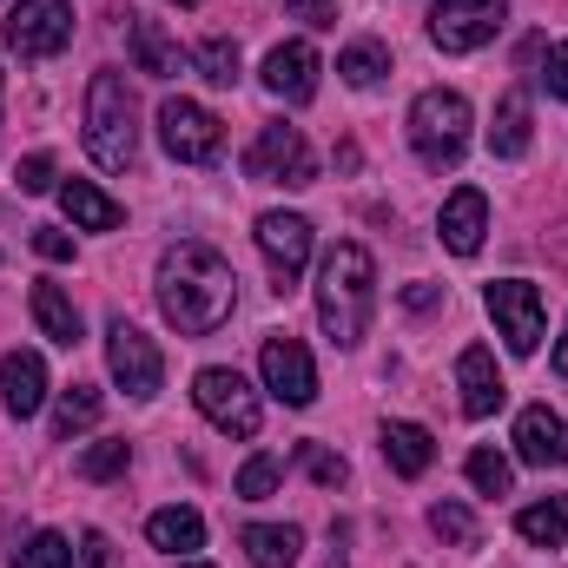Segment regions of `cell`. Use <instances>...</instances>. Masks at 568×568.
<instances>
[{
    "mask_svg": "<svg viewBox=\"0 0 568 568\" xmlns=\"http://www.w3.org/2000/svg\"><path fill=\"white\" fill-rule=\"evenodd\" d=\"M27 311H33V324H40V337H53L60 351H73V344H80V311H73V297H67L60 284H33V297H27Z\"/></svg>",
    "mask_w": 568,
    "mask_h": 568,
    "instance_id": "7402d4cb",
    "label": "cell"
},
{
    "mask_svg": "<svg viewBox=\"0 0 568 568\" xmlns=\"http://www.w3.org/2000/svg\"><path fill=\"white\" fill-rule=\"evenodd\" d=\"M456 390H463V417H496L503 397H509V384H503V371H496V351L469 344V351L456 357Z\"/></svg>",
    "mask_w": 568,
    "mask_h": 568,
    "instance_id": "e0dca14e",
    "label": "cell"
},
{
    "mask_svg": "<svg viewBox=\"0 0 568 568\" xmlns=\"http://www.w3.org/2000/svg\"><path fill=\"white\" fill-rule=\"evenodd\" d=\"M516 536L536 542V549H562L568 542V496H549V503H529L516 516Z\"/></svg>",
    "mask_w": 568,
    "mask_h": 568,
    "instance_id": "484cf974",
    "label": "cell"
},
{
    "mask_svg": "<svg viewBox=\"0 0 568 568\" xmlns=\"http://www.w3.org/2000/svg\"><path fill=\"white\" fill-rule=\"evenodd\" d=\"M536 80L549 87V100H568V40L542 47V73H536Z\"/></svg>",
    "mask_w": 568,
    "mask_h": 568,
    "instance_id": "d590c367",
    "label": "cell"
},
{
    "mask_svg": "<svg viewBox=\"0 0 568 568\" xmlns=\"http://www.w3.org/2000/svg\"><path fill=\"white\" fill-rule=\"evenodd\" d=\"M106 371H113V384L126 390V397H159V384H165V357H159V344L145 337L140 324H126V317H113L106 324Z\"/></svg>",
    "mask_w": 568,
    "mask_h": 568,
    "instance_id": "52a82bcc",
    "label": "cell"
},
{
    "mask_svg": "<svg viewBox=\"0 0 568 568\" xmlns=\"http://www.w3.org/2000/svg\"><path fill=\"white\" fill-rule=\"evenodd\" d=\"M337 73H344L351 87H377V80L390 73V47H384V40H351V47L337 53Z\"/></svg>",
    "mask_w": 568,
    "mask_h": 568,
    "instance_id": "83f0119b",
    "label": "cell"
},
{
    "mask_svg": "<svg viewBox=\"0 0 568 568\" xmlns=\"http://www.w3.org/2000/svg\"><path fill=\"white\" fill-rule=\"evenodd\" d=\"M100 410H106V397H100L93 384L60 390V404H53V436L67 443V436H80V429H93V424H100Z\"/></svg>",
    "mask_w": 568,
    "mask_h": 568,
    "instance_id": "4316f807",
    "label": "cell"
},
{
    "mask_svg": "<svg viewBox=\"0 0 568 568\" xmlns=\"http://www.w3.org/2000/svg\"><path fill=\"white\" fill-rule=\"evenodd\" d=\"M159 145L179 159V165H212L225 152V126L219 113H205L199 100H165L159 106Z\"/></svg>",
    "mask_w": 568,
    "mask_h": 568,
    "instance_id": "ba28073f",
    "label": "cell"
},
{
    "mask_svg": "<svg viewBox=\"0 0 568 568\" xmlns=\"http://www.w3.org/2000/svg\"><path fill=\"white\" fill-rule=\"evenodd\" d=\"M317 73H324V60H317L311 40H284V47L265 53V87L278 93L284 106H311L317 100Z\"/></svg>",
    "mask_w": 568,
    "mask_h": 568,
    "instance_id": "5bb4252c",
    "label": "cell"
},
{
    "mask_svg": "<svg viewBox=\"0 0 568 568\" xmlns=\"http://www.w3.org/2000/svg\"><path fill=\"white\" fill-rule=\"evenodd\" d=\"M436 297H443V291H436V284H410V291H404V304H410V311H429V304H436Z\"/></svg>",
    "mask_w": 568,
    "mask_h": 568,
    "instance_id": "ab89813d",
    "label": "cell"
},
{
    "mask_svg": "<svg viewBox=\"0 0 568 568\" xmlns=\"http://www.w3.org/2000/svg\"><path fill=\"white\" fill-rule=\"evenodd\" d=\"M278 476H284V463H278V456H252V463L239 469V483H232V489H239L245 503H265V496L278 489Z\"/></svg>",
    "mask_w": 568,
    "mask_h": 568,
    "instance_id": "d6a6232c",
    "label": "cell"
},
{
    "mask_svg": "<svg viewBox=\"0 0 568 568\" xmlns=\"http://www.w3.org/2000/svg\"><path fill=\"white\" fill-rule=\"evenodd\" d=\"M516 456L536 463V469H562L568 463V424L549 404H529V410L516 417Z\"/></svg>",
    "mask_w": 568,
    "mask_h": 568,
    "instance_id": "ac0fdd59",
    "label": "cell"
},
{
    "mask_svg": "<svg viewBox=\"0 0 568 568\" xmlns=\"http://www.w3.org/2000/svg\"><path fill=\"white\" fill-rule=\"evenodd\" d=\"M67 40H73V0H13L7 47L20 60H53Z\"/></svg>",
    "mask_w": 568,
    "mask_h": 568,
    "instance_id": "30bf717a",
    "label": "cell"
},
{
    "mask_svg": "<svg viewBox=\"0 0 568 568\" xmlns=\"http://www.w3.org/2000/svg\"><path fill=\"white\" fill-rule=\"evenodd\" d=\"M172 568H205V562H172Z\"/></svg>",
    "mask_w": 568,
    "mask_h": 568,
    "instance_id": "b9f144b4",
    "label": "cell"
},
{
    "mask_svg": "<svg viewBox=\"0 0 568 568\" xmlns=\"http://www.w3.org/2000/svg\"><path fill=\"white\" fill-rule=\"evenodd\" d=\"M133 67L152 73V80H172L192 67V53H179V40L159 27V20H133Z\"/></svg>",
    "mask_w": 568,
    "mask_h": 568,
    "instance_id": "ffe728a7",
    "label": "cell"
},
{
    "mask_svg": "<svg viewBox=\"0 0 568 568\" xmlns=\"http://www.w3.org/2000/svg\"><path fill=\"white\" fill-rule=\"evenodd\" d=\"M384 463L417 483L429 463H436V436H429L424 424H384Z\"/></svg>",
    "mask_w": 568,
    "mask_h": 568,
    "instance_id": "cb8c5ba5",
    "label": "cell"
},
{
    "mask_svg": "<svg viewBox=\"0 0 568 568\" xmlns=\"http://www.w3.org/2000/svg\"><path fill=\"white\" fill-rule=\"evenodd\" d=\"M469 489L476 496H509V483H516V469H509V456H496V449H469Z\"/></svg>",
    "mask_w": 568,
    "mask_h": 568,
    "instance_id": "f546056e",
    "label": "cell"
},
{
    "mask_svg": "<svg viewBox=\"0 0 568 568\" xmlns=\"http://www.w3.org/2000/svg\"><path fill=\"white\" fill-rule=\"evenodd\" d=\"M192 67H199V80H212V87H239V40H225V33L199 40V47H192Z\"/></svg>",
    "mask_w": 568,
    "mask_h": 568,
    "instance_id": "f1b7e54d",
    "label": "cell"
},
{
    "mask_svg": "<svg viewBox=\"0 0 568 568\" xmlns=\"http://www.w3.org/2000/svg\"><path fill=\"white\" fill-rule=\"evenodd\" d=\"M536 140V126H529V93L523 87H509L503 100H496V126H489V152L496 159H523Z\"/></svg>",
    "mask_w": 568,
    "mask_h": 568,
    "instance_id": "603a6c76",
    "label": "cell"
},
{
    "mask_svg": "<svg viewBox=\"0 0 568 568\" xmlns=\"http://www.w3.org/2000/svg\"><path fill=\"white\" fill-rule=\"evenodd\" d=\"M297 463L311 469V483H317V489H337V483L351 476V463H344V456H331L324 443H304V449H297Z\"/></svg>",
    "mask_w": 568,
    "mask_h": 568,
    "instance_id": "e575fe53",
    "label": "cell"
},
{
    "mask_svg": "<svg viewBox=\"0 0 568 568\" xmlns=\"http://www.w3.org/2000/svg\"><path fill=\"white\" fill-rule=\"evenodd\" d=\"M13 185H20V192H47V185H53V152H27V159L13 165Z\"/></svg>",
    "mask_w": 568,
    "mask_h": 568,
    "instance_id": "8d00e7d4",
    "label": "cell"
},
{
    "mask_svg": "<svg viewBox=\"0 0 568 568\" xmlns=\"http://www.w3.org/2000/svg\"><path fill=\"white\" fill-rule=\"evenodd\" d=\"M172 7H199V0H172Z\"/></svg>",
    "mask_w": 568,
    "mask_h": 568,
    "instance_id": "7bdbcfd3",
    "label": "cell"
},
{
    "mask_svg": "<svg viewBox=\"0 0 568 568\" xmlns=\"http://www.w3.org/2000/svg\"><path fill=\"white\" fill-rule=\"evenodd\" d=\"M87 152L100 172H126L140 152V106H133L126 73H113V67H100L87 87Z\"/></svg>",
    "mask_w": 568,
    "mask_h": 568,
    "instance_id": "3957f363",
    "label": "cell"
},
{
    "mask_svg": "<svg viewBox=\"0 0 568 568\" xmlns=\"http://www.w3.org/2000/svg\"><path fill=\"white\" fill-rule=\"evenodd\" d=\"M436 232H443V245H449L456 258H476V252H483V232H489V199H483L476 185H456V192L443 199Z\"/></svg>",
    "mask_w": 568,
    "mask_h": 568,
    "instance_id": "9a60e30c",
    "label": "cell"
},
{
    "mask_svg": "<svg viewBox=\"0 0 568 568\" xmlns=\"http://www.w3.org/2000/svg\"><path fill=\"white\" fill-rule=\"evenodd\" d=\"M33 252H40L47 265H67V258H73V239L53 232V225H40V232H33Z\"/></svg>",
    "mask_w": 568,
    "mask_h": 568,
    "instance_id": "f35d334b",
    "label": "cell"
},
{
    "mask_svg": "<svg viewBox=\"0 0 568 568\" xmlns=\"http://www.w3.org/2000/svg\"><path fill=\"white\" fill-rule=\"evenodd\" d=\"M371 311H377V265L357 239H344L317 265V324L337 351H351V344H364Z\"/></svg>",
    "mask_w": 568,
    "mask_h": 568,
    "instance_id": "7a4b0ae2",
    "label": "cell"
},
{
    "mask_svg": "<svg viewBox=\"0 0 568 568\" xmlns=\"http://www.w3.org/2000/svg\"><path fill=\"white\" fill-rule=\"evenodd\" d=\"M258 252L272 265V291L291 297L304 278V258H311V219L304 212H265L258 219Z\"/></svg>",
    "mask_w": 568,
    "mask_h": 568,
    "instance_id": "8fae6325",
    "label": "cell"
},
{
    "mask_svg": "<svg viewBox=\"0 0 568 568\" xmlns=\"http://www.w3.org/2000/svg\"><path fill=\"white\" fill-rule=\"evenodd\" d=\"M429 529H436L449 549H476V516H469V503H436V509H429Z\"/></svg>",
    "mask_w": 568,
    "mask_h": 568,
    "instance_id": "1f68e13d",
    "label": "cell"
},
{
    "mask_svg": "<svg viewBox=\"0 0 568 568\" xmlns=\"http://www.w3.org/2000/svg\"><path fill=\"white\" fill-rule=\"evenodd\" d=\"M13 568H73V542L67 536H53V529H40L27 549H20V562Z\"/></svg>",
    "mask_w": 568,
    "mask_h": 568,
    "instance_id": "836d02e7",
    "label": "cell"
},
{
    "mask_svg": "<svg viewBox=\"0 0 568 568\" xmlns=\"http://www.w3.org/2000/svg\"><path fill=\"white\" fill-rule=\"evenodd\" d=\"M469 126H476V113H469V100L456 87H429V93H417V106H410V145H417V159H424L429 172L463 165Z\"/></svg>",
    "mask_w": 568,
    "mask_h": 568,
    "instance_id": "277c9868",
    "label": "cell"
},
{
    "mask_svg": "<svg viewBox=\"0 0 568 568\" xmlns=\"http://www.w3.org/2000/svg\"><path fill=\"white\" fill-rule=\"evenodd\" d=\"M503 20H509V0H436L429 7V47L476 53L503 33Z\"/></svg>",
    "mask_w": 568,
    "mask_h": 568,
    "instance_id": "8992f818",
    "label": "cell"
},
{
    "mask_svg": "<svg viewBox=\"0 0 568 568\" xmlns=\"http://www.w3.org/2000/svg\"><path fill=\"white\" fill-rule=\"evenodd\" d=\"M556 371H562V377H568V331H562V337H556Z\"/></svg>",
    "mask_w": 568,
    "mask_h": 568,
    "instance_id": "60d3db41",
    "label": "cell"
},
{
    "mask_svg": "<svg viewBox=\"0 0 568 568\" xmlns=\"http://www.w3.org/2000/svg\"><path fill=\"white\" fill-rule=\"evenodd\" d=\"M192 404H199L205 424L225 429V436H258V429H265V404H258V390H252L232 364H205V371L192 377Z\"/></svg>",
    "mask_w": 568,
    "mask_h": 568,
    "instance_id": "5b68a950",
    "label": "cell"
},
{
    "mask_svg": "<svg viewBox=\"0 0 568 568\" xmlns=\"http://www.w3.org/2000/svg\"><path fill=\"white\" fill-rule=\"evenodd\" d=\"M60 205H67V219L80 225V232H113L126 212H120V199H106L93 179H67L60 185Z\"/></svg>",
    "mask_w": 568,
    "mask_h": 568,
    "instance_id": "44dd1931",
    "label": "cell"
},
{
    "mask_svg": "<svg viewBox=\"0 0 568 568\" xmlns=\"http://www.w3.org/2000/svg\"><path fill=\"white\" fill-rule=\"evenodd\" d=\"M239 542H245L252 568H297V549H304V536L291 523H245Z\"/></svg>",
    "mask_w": 568,
    "mask_h": 568,
    "instance_id": "d4e9b609",
    "label": "cell"
},
{
    "mask_svg": "<svg viewBox=\"0 0 568 568\" xmlns=\"http://www.w3.org/2000/svg\"><path fill=\"white\" fill-rule=\"evenodd\" d=\"M159 311H165V324L179 331V337H212L225 317H232V304H239V278H232V265L212 252V245H199V239H179L165 258H159Z\"/></svg>",
    "mask_w": 568,
    "mask_h": 568,
    "instance_id": "6da1fadb",
    "label": "cell"
},
{
    "mask_svg": "<svg viewBox=\"0 0 568 568\" xmlns=\"http://www.w3.org/2000/svg\"><path fill=\"white\" fill-rule=\"evenodd\" d=\"M245 172L265 179V185H311L317 179V159H311V140L297 126H265L252 152H245Z\"/></svg>",
    "mask_w": 568,
    "mask_h": 568,
    "instance_id": "7c38bea8",
    "label": "cell"
},
{
    "mask_svg": "<svg viewBox=\"0 0 568 568\" xmlns=\"http://www.w3.org/2000/svg\"><path fill=\"white\" fill-rule=\"evenodd\" d=\"M145 542H152V549H165V556H192V549H205V516H199V509H185V503L152 509V516H145Z\"/></svg>",
    "mask_w": 568,
    "mask_h": 568,
    "instance_id": "d6986e66",
    "label": "cell"
},
{
    "mask_svg": "<svg viewBox=\"0 0 568 568\" xmlns=\"http://www.w3.org/2000/svg\"><path fill=\"white\" fill-rule=\"evenodd\" d=\"M126 463H133V443L113 436V443H93V449L80 456V476H87V483H113V476H126Z\"/></svg>",
    "mask_w": 568,
    "mask_h": 568,
    "instance_id": "4dcf8cb0",
    "label": "cell"
},
{
    "mask_svg": "<svg viewBox=\"0 0 568 568\" xmlns=\"http://www.w3.org/2000/svg\"><path fill=\"white\" fill-rule=\"evenodd\" d=\"M258 371H265V390L291 404V410H304V404H317V364H311V351L297 344V337H265V351H258Z\"/></svg>",
    "mask_w": 568,
    "mask_h": 568,
    "instance_id": "4fadbf2b",
    "label": "cell"
},
{
    "mask_svg": "<svg viewBox=\"0 0 568 568\" xmlns=\"http://www.w3.org/2000/svg\"><path fill=\"white\" fill-rule=\"evenodd\" d=\"M0 404H7L13 424L40 417V404H47V364H40V351H7L0 357Z\"/></svg>",
    "mask_w": 568,
    "mask_h": 568,
    "instance_id": "2e32d148",
    "label": "cell"
},
{
    "mask_svg": "<svg viewBox=\"0 0 568 568\" xmlns=\"http://www.w3.org/2000/svg\"><path fill=\"white\" fill-rule=\"evenodd\" d=\"M489 317H496V337L509 344V357H536L542 351V291L529 278L489 284Z\"/></svg>",
    "mask_w": 568,
    "mask_h": 568,
    "instance_id": "9c48e42d",
    "label": "cell"
},
{
    "mask_svg": "<svg viewBox=\"0 0 568 568\" xmlns=\"http://www.w3.org/2000/svg\"><path fill=\"white\" fill-rule=\"evenodd\" d=\"M284 13L304 27H337V0H284Z\"/></svg>",
    "mask_w": 568,
    "mask_h": 568,
    "instance_id": "74e56055",
    "label": "cell"
}]
</instances>
